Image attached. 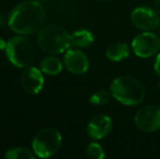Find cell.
<instances>
[{
	"label": "cell",
	"mask_w": 160,
	"mask_h": 159,
	"mask_svg": "<svg viewBox=\"0 0 160 159\" xmlns=\"http://www.w3.org/2000/svg\"><path fill=\"white\" fill-rule=\"evenodd\" d=\"M44 7L35 0L22 1L11 10L8 25L20 35H32L36 33L45 21Z\"/></svg>",
	"instance_id": "cell-1"
},
{
	"label": "cell",
	"mask_w": 160,
	"mask_h": 159,
	"mask_svg": "<svg viewBox=\"0 0 160 159\" xmlns=\"http://www.w3.org/2000/svg\"><path fill=\"white\" fill-rule=\"evenodd\" d=\"M113 98L127 106H137L145 98V89L142 83L130 75H122L112 81L110 85Z\"/></svg>",
	"instance_id": "cell-2"
},
{
	"label": "cell",
	"mask_w": 160,
	"mask_h": 159,
	"mask_svg": "<svg viewBox=\"0 0 160 159\" xmlns=\"http://www.w3.org/2000/svg\"><path fill=\"white\" fill-rule=\"evenodd\" d=\"M37 42L42 50L50 55L65 52L72 46L71 34L55 24L45 26L38 32Z\"/></svg>",
	"instance_id": "cell-3"
},
{
	"label": "cell",
	"mask_w": 160,
	"mask_h": 159,
	"mask_svg": "<svg viewBox=\"0 0 160 159\" xmlns=\"http://www.w3.org/2000/svg\"><path fill=\"white\" fill-rule=\"evenodd\" d=\"M6 55L8 60L18 68L28 67L35 59V48L24 36H14L7 42Z\"/></svg>",
	"instance_id": "cell-4"
},
{
	"label": "cell",
	"mask_w": 160,
	"mask_h": 159,
	"mask_svg": "<svg viewBox=\"0 0 160 159\" xmlns=\"http://www.w3.org/2000/svg\"><path fill=\"white\" fill-rule=\"evenodd\" d=\"M61 144V134L58 130L52 127L40 130L34 136L32 142L34 154L39 158H48L55 155L60 149Z\"/></svg>",
	"instance_id": "cell-5"
},
{
	"label": "cell",
	"mask_w": 160,
	"mask_h": 159,
	"mask_svg": "<svg viewBox=\"0 0 160 159\" xmlns=\"http://www.w3.org/2000/svg\"><path fill=\"white\" fill-rule=\"evenodd\" d=\"M133 52L139 58H150L160 49V37L152 31H145L132 40Z\"/></svg>",
	"instance_id": "cell-6"
},
{
	"label": "cell",
	"mask_w": 160,
	"mask_h": 159,
	"mask_svg": "<svg viewBox=\"0 0 160 159\" xmlns=\"http://www.w3.org/2000/svg\"><path fill=\"white\" fill-rule=\"evenodd\" d=\"M160 15L156 9L149 7H137L131 12L133 25L142 31H155L160 25Z\"/></svg>",
	"instance_id": "cell-7"
},
{
	"label": "cell",
	"mask_w": 160,
	"mask_h": 159,
	"mask_svg": "<svg viewBox=\"0 0 160 159\" xmlns=\"http://www.w3.org/2000/svg\"><path fill=\"white\" fill-rule=\"evenodd\" d=\"M135 125L141 131L152 133L160 130V107L145 106L136 112L134 117Z\"/></svg>",
	"instance_id": "cell-8"
},
{
	"label": "cell",
	"mask_w": 160,
	"mask_h": 159,
	"mask_svg": "<svg viewBox=\"0 0 160 159\" xmlns=\"http://www.w3.org/2000/svg\"><path fill=\"white\" fill-rule=\"evenodd\" d=\"M63 63L68 71L73 74H84L89 69V60L78 49H68L64 53Z\"/></svg>",
	"instance_id": "cell-9"
},
{
	"label": "cell",
	"mask_w": 160,
	"mask_h": 159,
	"mask_svg": "<svg viewBox=\"0 0 160 159\" xmlns=\"http://www.w3.org/2000/svg\"><path fill=\"white\" fill-rule=\"evenodd\" d=\"M44 75L42 71L35 67L28 68L21 75V84L23 89L28 94H38L44 87Z\"/></svg>",
	"instance_id": "cell-10"
},
{
	"label": "cell",
	"mask_w": 160,
	"mask_h": 159,
	"mask_svg": "<svg viewBox=\"0 0 160 159\" xmlns=\"http://www.w3.org/2000/svg\"><path fill=\"white\" fill-rule=\"evenodd\" d=\"M112 130V120L107 115H97L87 124V134L93 140H101L109 135Z\"/></svg>",
	"instance_id": "cell-11"
},
{
	"label": "cell",
	"mask_w": 160,
	"mask_h": 159,
	"mask_svg": "<svg viewBox=\"0 0 160 159\" xmlns=\"http://www.w3.org/2000/svg\"><path fill=\"white\" fill-rule=\"evenodd\" d=\"M131 49L125 42H114L110 45L106 50V57L114 62L122 61L130 57Z\"/></svg>",
	"instance_id": "cell-12"
},
{
	"label": "cell",
	"mask_w": 160,
	"mask_h": 159,
	"mask_svg": "<svg viewBox=\"0 0 160 159\" xmlns=\"http://www.w3.org/2000/svg\"><path fill=\"white\" fill-rule=\"evenodd\" d=\"M95 40L94 34L86 28H80L71 34V45L78 48H87Z\"/></svg>",
	"instance_id": "cell-13"
},
{
	"label": "cell",
	"mask_w": 160,
	"mask_h": 159,
	"mask_svg": "<svg viewBox=\"0 0 160 159\" xmlns=\"http://www.w3.org/2000/svg\"><path fill=\"white\" fill-rule=\"evenodd\" d=\"M40 70L49 75H57L62 71V63L58 58L48 56L40 61Z\"/></svg>",
	"instance_id": "cell-14"
},
{
	"label": "cell",
	"mask_w": 160,
	"mask_h": 159,
	"mask_svg": "<svg viewBox=\"0 0 160 159\" xmlns=\"http://www.w3.org/2000/svg\"><path fill=\"white\" fill-rule=\"evenodd\" d=\"M4 157L7 159H34L33 152L30 149L24 148V147H14V148H10Z\"/></svg>",
	"instance_id": "cell-15"
},
{
	"label": "cell",
	"mask_w": 160,
	"mask_h": 159,
	"mask_svg": "<svg viewBox=\"0 0 160 159\" xmlns=\"http://www.w3.org/2000/svg\"><path fill=\"white\" fill-rule=\"evenodd\" d=\"M113 98L111 92L105 91V89H101L96 93H94L93 95L89 98V102L92 105H97V106H101V105H106L107 102H109L110 100Z\"/></svg>",
	"instance_id": "cell-16"
},
{
	"label": "cell",
	"mask_w": 160,
	"mask_h": 159,
	"mask_svg": "<svg viewBox=\"0 0 160 159\" xmlns=\"http://www.w3.org/2000/svg\"><path fill=\"white\" fill-rule=\"evenodd\" d=\"M86 154L88 157L93 159H102L105 157V152L101 145L97 142H92L87 145L86 147Z\"/></svg>",
	"instance_id": "cell-17"
},
{
	"label": "cell",
	"mask_w": 160,
	"mask_h": 159,
	"mask_svg": "<svg viewBox=\"0 0 160 159\" xmlns=\"http://www.w3.org/2000/svg\"><path fill=\"white\" fill-rule=\"evenodd\" d=\"M154 69H155V72H156V74L158 75V77H160V53H158V55H157V57H156Z\"/></svg>",
	"instance_id": "cell-18"
},
{
	"label": "cell",
	"mask_w": 160,
	"mask_h": 159,
	"mask_svg": "<svg viewBox=\"0 0 160 159\" xmlns=\"http://www.w3.org/2000/svg\"><path fill=\"white\" fill-rule=\"evenodd\" d=\"M6 47H7V42L2 39L1 36H0V51L3 50V49H6Z\"/></svg>",
	"instance_id": "cell-19"
},
{
	"label": "cell",
	"mask_w": 160,
	"mask_h": 159,
	"mask_svg": "<svg viewBox=\"0 0 160 159\" xmlns=\"http://www.w3.org/2000/svg\"><path fill=\"white\" fill-rule=\"evenodd\" d=\"M155 9L160 15V0H155Z\"/></svg>",
	"instance_id": "cell-20"
},
{
	"label": "cell",
	"mask_w": 160,
	"mask_h": 159,
	"mask_svg": "<svg viewBox=\"0 0 160 159\" xmlns=\"http://www.w3.org/2000/svg\"><path fill=\"white\" fill-rule=\"evenodd\" d=\"M3 23H4V17H3V15L0 13V26H1Z\"/></svg>",
	"instance_id": "cell-21"
},
{
	"label": "cell",
	"mask_w": 160,
	"mask_h": 159,
	"mask_svg": "<svg viewBox=\"0 0 160 159\" xmlns=\"http://www.w3.org/2000/svg\"><path fill=\"white\" fill-rule=\"evenodd\" d=\"M99 1H109V0H99Z\"/></svg>",
	"instance_id": "cell-22"
},
{
	"label": "cell",
	"mask_w": 160,
	"mask_h": 159,
	"mask_svg": "<svg viewBox=\"0 0 160 159\" xmlns=\"http://www.w3.org/2000/svg\"><path fill=\"white\" fill-rule=\"evenodd\" d=\"M158 88L160 89V82H159V84H158Z\"/></svg>",
	"instance_id": "cell-23"
}]
</instances>
